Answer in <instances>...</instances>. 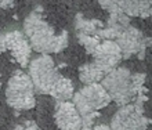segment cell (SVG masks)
Returning <instances> with one entry per match:
<instances>
[{
	"instance_id": "cell-18",
	"label": "cell",
	"mask_w": 152,
	"mask_h": 130,
	"mask_svg": "<svg viewBox=\"0 0 152 130\" xmlns=\"http://www.w3.org/2000/svg\"><path fill=\"white\" fill-rule=\"evenodd\" d=\"M15 0H0V8H11Z\"/></svg>"
},
{
	"instance_id": "cell-11",
	"label": "cell",
	"mask_w": 152,
	"mask_h": 130,
	"mask_svg": "<svg viewBox=\"0 0 152 130\" xmlns=\"http://www.w3.org/2000/svg\"><path fill=\"white\" fill-rule=\"evenodd\" d=\"M129 17H151V0H112Z\"/></svg>"
},
{
	"instance_id": "cell-3",
	"label": "cell",
	"mask_w": 152,
	"mask_h": 130,
	"mask_svg": "<svg viewBox=\"0 0 152 130\" xmlns=\"http://www.w3.org/2000/svg\"><path fill=\"white\" fill-rule=\"evenodd\" d=\"M7 104L15 111H28L35 108V87L29 75L15 71L7 82L6 87Z\"/></svg>"
},
{
	"instance_id": "cell-17",
	"label": "cell",
	"mask_w": 152,
	"mask_h": 130,
	"mask_svg": "<svg viewBox=\"0 0 152 130\" xmlns=\"http://www.w3.org/2000/svg\"><path fill=\"white\" fill-rule=\"evenodd\" d=\"M24 126H25V130H40V127L37 126L33 121H26V122H24Z\"/></svg>"
},
{
	"instance_id": "cell-7",
	"label": "cell",
	"mask_w": 152,
	"mask_h": 130,
	"mask_svg": "<svg viewBox=\"0 0 152 130\" xmlns=\"http://www.w3.org/2000/svg\"><path fill=\"white\" fill-rule=\"evenodd\" d=\"M116 45L119 46L123 58H132L141 50H147L151 45V39L144 37L140 29L129 25L116 36Z\"/></svg>"
},
{
	"instance_id": "cell-8",
	"label": "cell",
	"mask_w": 152,
	"mask_h": 130,
	"mask_svg": "<svg viewBox=\"0 0 152 130\" xmlns=\"http://www.w3.org/2000/svg\"><path fill=\"white\" fill-rule=\"evenodd\" d=\"M93 57H94L93 64L105 75L115 69L123 58L122 51L115 40H104L102 43H98L96 50L93 51Z\"/></svg>"
},
{
	"instance_id": "cell-14",
	"label": "cell",
	"mask_w": 152,
	"mask_h": 130,
	"mask_svg": "<svg viewBox=\"0 0 152 130\" xmlns=\"http://www.w3.org/2000/svg\"><path fill=\"white\" fill-rule=\"evenodd\" d=\"M104 76H105V73L102 72V71H100L93 62L91 64L82 65L79 68V79L84 85L98 83V82H101V79Z\"/></svg>"
},
{
	"instance_id": "cell-9",
	"label": "cell",
	"mask_w": 152,
	"mask_h": 130,
	"mask_svg": "<svg viewBox=\"0 0 152 130\" xmlns=\"http://www.w3.org/2000/svg\"><path fill=\"white\" fill-rule=\"evenodd\" d=\"M3 37L6 42V47L11 51L14 60L22 68H25L29 62L31 51H32V47L29 45L28 39L25 37V35L20 31H11V32L3 33Z\"/></svg>"
},
{
	"instance_id": "cell-16",
	"label": "cell",
	"mask_w": 152,
	"mask_h": 130,
	"mask_svg": "<svg viewBox=\"0 0 152 130\" xmlns=\"http://www.w3.org/2000/svg\"><path fill=\"white\" fill-rule=\"evenodd\" d=\"M98 3H100V6L104 10H107V11L109 12V14H113V12H120L122 10H120L118 6H116L115 3H113L112 0H98ZM123 12V11H122Z\"/></svg>"
},
{
	"instance_id": "cell-19",
	"label": "cell",
	"mask_w": 152,
	"mask_h": 130,
	"mask_svg": "<svg viewBox=\"0 0 152 130\" xmlns=\"http://www.w3.org/2000/svg\"><path fill=\"white\" fill-rule=\"evenodd\" d=\"M93 130H111V127L107 126V125H97V126L93 127Z\"/></svg>"
},
{
	"instance_id": "cell-13",
	"label": "cell",
	"mask_w": 152,
	"mask_h": 130,
	"mask_svg": "<svg viewBox=\"0 0 152 130\" xmlns=\"http://www.w3.org/2000/svg\"><path fill=\"white\" fill-rule=\"evenodd\" d=\"M73 93H75V90H73L72 80L61 76L60 79L57 80L56 85H54V87L51 89L50 96L56 98L57 101H68V100L72 98Z\"/></svg>"
},
{
	"instance_id": "cell-15",
	"label": "cell",
	"mask_w": 152,
	"mask_h": 130,
	"mask_svg": "<svg viewBox=\"0 0 152 130\" xmlns=\"http://www.w3.org/2000/svg\"><path fill=\"white\" fill-rule=\"evenodd\" d=\"M77 40L79 43L84 47L86 53L93 54V51L96 50V47L100 43V37L98 36H91V35H84V33H77Z\"/></svg>"
},
{
	"instance_id": "cell-5",
	"label": "cell",
	"mask_w": 152,
	"mask_h": 130,
	"mask_svg": "<svg viewBox=\"0 0 152 130\" xmlns=\"http://www.w3.org/2000/svg\"><path fill=\"white\" fill-rule=\"evenodd\" d=\"M29 77L33 83L35 91L40 94H50L61 75L57 71L54 60L50 57V54H42L29 64Z\"/></svg>"
},
{
	"instance_id": "cell-4",
	"label": "cell",
	"mask_w": 152,
	"mask_h": 130,
	"mask_svg": "<svg viewBox=\"0 0 152 130\" xmlns=\"http://www.w3.org/2000/svg\"><path fill=\"white\" fill-rule=\"evenodd\" d=\"M72 98V104L75 105L76 111L79 112L80 118L86 116V115H91L94 112H98L112 101L109 94L107 93V90L102 87L101 83L86 85L77 93H73Z\"/></svg>"
},
{
	"instance_id": "cell-12",
	"label": "cell",
	"mask_w": 152,
	"mask_h": 130,
	"mask_svg": "<svg viewBox=\"0 0 152 130\" xmlns=\"http://www.w3.org/2000/svg\"><path fill=\"white\" fill-rule=\"evenodd\" d=\"M104 28V22L100 20H86L82 12H77L75 17V29L76 33H84L97 36L98 32Z\"/></svg>"
},
{
	"instance_id": "cell-10",
	"label": "cell",
	"mask_w": 152,
	"mask_h": 130,
	"mask_svg": "<svg viewBox=\"0 0 152 130\" xmlns=\"http://www.w3.org/2000/svg\"><path fill=\"white\" fill-rule=\"evenodd\" d=\"M56 123L60 130H80L82 119L75 105L69 101H57L54 112Z\"/></svg>"
},
{
	"instance_id": "cell-21",
	"label": "cell",
	"mask_w": 152,
	"mask_h": 130,
	"mask_svg": "<svg viewBox=\"0 0 152 130\" xmlns=\"http://www.w3.org/2000/svg\"><path fill=\"white\" fill-rule=\"evenodd\" d=\"M0 87H1V83H0Z\"/></svg>"
},
{
	"instance_id": "cell-20",
	"label": "cell",
	"mask_w": 152,
	"mask_h": 130,
	"mask_svg": "<svg viewBox=\"0 0 152 130\" xmlns=\"http://www.w3.org/2000/svg\"><path fill=\"white\" fill-rule=\"evenodd\" d=\"M80 130H93V127H82Z\"/></svg>"
},
{
	"instance_id": "cell-6",
	"label": "cell",
	"mask_w": 152,
	"mask_h": 130,
	"mask_svg": "<svg viewBox=\"0 0 152 130\" xmlns=\"http://www.w3.org/2000/svg\"><path fill=\"white\" fill-rule=\"evenodd\" d=\"M151 123L144 116L141 104H126L119 108L111 121V130H145Z\"/></svg>"
},
{
	"instance_id": "cell-1",
	"label": "cell",
	"mask_w": 152,
	"mask_h": 130,
	"mask_svg": "<svg viewBox=\"0 0 152 130\" xmlns=\"http://www.w3.org/2000/svg\"><path fill=\"white\" fill-rule=\"evenodd\" d=\"M42 7L32 11L24 21V35L32 50L42 54H57L66 49L69 43V36L66 31L60 35L54 32L53 26L44 21L42 15Z\"/></svg>"
},
{
	"instance_id": "cell-2",
	"label": "cell",
	"mask_w": 152,
	"mask_h": 130,
	"mask_svg": "<svg viewBox=\"0 0 152 130\" xmlns=\"http://www.w3.org/2000/svg\"><path fill=\"white\" fill-rule=\"evenodd\" d=\"M145 77V73H133L126 68H115L101 79V85L107 90L111 100L122 107L130 104L137 93L148 91L144 87Z\"/></svg>"
}]
</instances>
